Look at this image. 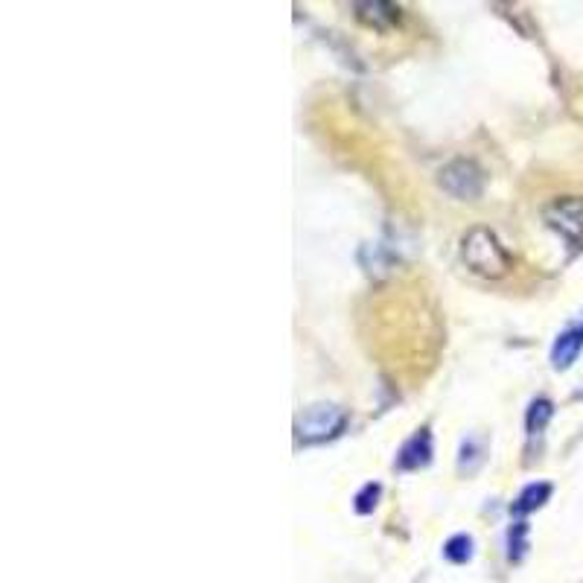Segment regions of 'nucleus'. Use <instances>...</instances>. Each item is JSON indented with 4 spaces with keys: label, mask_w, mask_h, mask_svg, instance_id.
Masks as SVG:
<instances>
[{
    "label": "nucleus",
    "mask_w": 583,
    "mask_h": 583,
    "mask_svg": "<svg viewBox=\"0 0 583 583\" xmlns=\"http://www.w3.org/2000/svg\"><path fill=\"white\" fill-rule=\"evenodd\" d=\"M551 496V484L549 481H534L528 487H522V493L516 496L514 502V514H531L537 508H543L549 502Z\"/></svg>",
    "instance_id": "obj_7"
},
{
    "label": "nucleus",
    "mask_w": 583,
    "mask_h": 583,
    "mask_svg": "<svg viewBox=\"0 0 583 583\" xmlns=\"http://www.w3.org/2000/svg\"><path fill=\"white\" fill-rule=\"evenodd\" d=\"M344 426V412L333 403H318L309 406L307 412L295 420V435L304 444H321L327 438H336Z\"/></svg>",
    "instance_id": "obj_2"
},
{
    "label": "nucleus",
    "mask_w": 583,
    "mask_h": 583,
    "mask_svg": "<svg viewBox=\"0 0 583 583\" xmlns=\"http://www.w3.org/2000/svg\"><path fill=\"white\" fill-rule=\"evenodd\" d=\"M551 414H554L551 400H546V397L534 400V403H531V409H528V414H525V429H528V435H540V432L549 426Z\"/></svg>",
    "instance_id": "obj_10"
},
{
    "label": "nucleus",
    "mask_w": 583,
    "mask_h": 583,
    "mask_svg": "<svg viewBox=\"0 0 583 583\" xmlns=\"http://www.w3.org/2000/svg\"><path fill=\"white\" fill-rule=\"evenodd\" d=\"M461 257H464L470 272L487 277V280H499L514 269V257L508 254V248L499 242V237L487 228L467 231V237L461 242Z\"/></svg>",
    "instance_id": "obj_1"
},
{
    "label": "nucleus",
    "mask_w": 583,
    "mask_h": 583,
    "mask_svg": "<svg viewBox=\"0 0 583 583\" xmlns=\"http://www.w3.org/2000/svg\"><path fill=\"white\" fill-rule=\"evenodd\" d=\"M432 461V435L429 429L414 432L397 455V470H420Z\"/></svg>",
    "instance_id": "obj_5"
},
{
    "label": "nucleus",
    "mask_w": 583,
    "mask_h": 583,
    "mask_svg": "<svg viewBox=\"0 0 583 583\" xmlns=\"http://www.w3.org/2000/svg\"><path fill=\"white\" fill-rule=\"evenodd\" d=\"M359 9V18L362 21H368V24H394L397 18H400V9L397 6H391V3H359L356 6Z\"/></svg>",
    "instance_id": "obj_9"
},
{
    "label": "nucleus",
    "mask_w": 583,
    "mask_h": 583,
    "mask_svg": "<svg viewBox=\"0 0 583 583\" xmlns=\"http://www.w3.org/2000/svg\"><path fill=\"white\" fill-rule=\"evenodd\" d=\"M467 458H473V464H476V467L481 464V449L476 441H464V444H461V458H458V464L464 467V464H467Z\"/></svg>",
    "instance_id": "obj_12"
},
{
    "label": "nucleus",
    "mask_w": 583,
    "mask_h": 583,
    "mask_svg": "<svg viewBox=\"0 0 583 583\" xmlns=\"http://www.w3.org/2000/svg\"><path fill=\"white\" fill-rule=\"evenodd\" d=\"M546 219L549 225L563 234L569 242L583 248V199L581 196H566V199H554L546 207Z\"/></svg>",
    "instance_id": "obj_4"
},
{
    "label": "nucleus",
    "mask_w": 583,
    "mask_h": 583,
    "mask_svg": "<svg viewBox=\"0 0 583 583\" xmlns=\"http://www.w3.org/2000/svg\"><path fill=\"white\" fill-rule=\"evenodd\" d=\"M583 350V327H569L566 333L557 336V342L551 344V365L557 371H566L575 365V359Z\"/></svg>",
    "instance_id": "obj_6"
},
{
    "label": "nucleus",
    "mask_w": 583,
    "mask_h": 583,
    "mask_svg": "<svg viewBox=\"0 0 583 583\" xmlns=\"http://www.w3.org/2000/svg\"><path fill=\"white\" fill-rule=\"evenodd\" d=\"M379 493H382V487H379V484H374V481H371V484H365V487L356 493V499H353V502H356V505H353V508H356V514H371V511L377 508Z\"/></svg>",
    "instance_id": "obj_11"
},
{
    "label": "nucleus",
    "mask_w": 583,
    "mask_h": 583,
    "mask_svg": "<svg viewBox=\"0 0 583 583\" xmlns=\"http://www.w3.org/2000/svg\"><path fill=\"white\" fill-rule=\"evenodd\" d=\"M438 184L455 199L476 202L484 193V172L479 170V164L458 158V161H449L444 170L438 172Z\"/></svg>",
    "instance_id": "obj_3"
},
{
    "label": "nucleus",
    "mask_w": 583,
    "mask_h": 583,
    "mask_svg": "<svg viewBox=\"0 0 583 583\" xmlns=\"http://www.w3.org/2000/svg\"><path fill=\"white\" fill-rule=\"evenodd\" d=\"M476 543H473V537L470 534H455V537H449L444 546V557L449 563H455V566H464V563H470L473 560V549Z\"/></svg>",
    "instance_id": "obj_8"
}]
</instances>
